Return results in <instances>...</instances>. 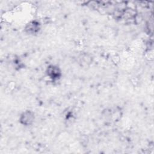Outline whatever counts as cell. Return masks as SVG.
<instances>
[{"label": "cell", "instance_id": "cell-1", "mask_svg": "<svg viewBox=\"0 0 154 154\" xmlns=\"http://www.w3.org/2000/svg\"><path fill=\"white\" fill-rule=\"evenodd\" d=\"M46 74L47 76L52 81L59 80L62 76L60 68L58 66L54 64L49 65L47 67L46 70Z\"/></svg>", "mask_w": 154, "mask_h": 154}, {"label": "cell", "instance_id": "cell-2", "mask_svg": "<svg viewBox=\"0 0 154 154\" xmlns=\"http://www.w3.org/2000/svg\"><path fill=\"white\" fill-rule=\"evenodd\" d=\"M35 119L34 113L31 110L23 111L20 116L19 122L24 126H29L32 124Z\"/></svg>", "mask_w": 154, "mask_h": 154}, {"label": "cell", "instance_id": "cell-3", "mask_svg": "<svg viewBox=\"0 0 154 154\" xmlns=\"http://www.w3.org/2000/svg\"><path fill=\"white\" fill-rule=\"evenodd\" d=\"M41 29V25L38 21L32 20L28 22L25 28V31L29 34H37Z\"/></svg>", "mask_w": 154, "mask_h": 154}]
</instances>
